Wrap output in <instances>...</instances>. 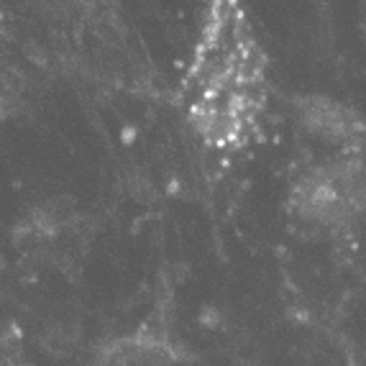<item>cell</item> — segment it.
I'll list each match as a JSON object with an SVG mask.
<instances>
[{
	"instance_id": "1",
	"label": "cell",
	"mask_w": 366,
	"mask_h": 366,
	"mask_svg": "<svg viewBox=\"0 0 366 366\" xmlns=\"http://www.w3.org/2000/svg\"><path fill=\"white\" fill-rule=\"evenodd\" d=\"M305 116L310 118V123L320 134H328V136H333V139H351V136H356L354 113L341 110L336 103H328V100H310V108L305 110Z\"/></svg>"
}]
</instances>
